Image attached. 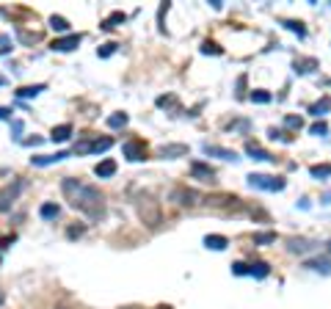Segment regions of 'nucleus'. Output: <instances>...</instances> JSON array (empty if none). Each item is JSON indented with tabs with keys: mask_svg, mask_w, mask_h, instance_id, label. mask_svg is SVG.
Wrapping results in <instances>:
<instances>
[{
	"mask_svg": "<svg viewBox=\"0 0 331 309\" xmlns=\"http://www.w3.org/2000/svg\"><path fill=\"white\" fill-rule=\"evenodd\" d=\"M61 190H63V196H66V202H69L75 210H80L83 216L94 218V221L105 216V196L99 193V188L66 177L61 183Z\"/></svg>",
	"mask_w": 331,
	"mask_h": 309,
	"instance_id": "obj_1",
	"label": "nucleus"
},
{
	"mask_svg": "<svg viewBox=\"0 0 331 309\" xmlns=\"http://www.w3.org/2000/svg\"><path fill=\"white\" fill-rule=\"evenodd\" d=\"M138 216H141V221L147 226H157L160 224V204H157L152 196H141V202H138Z\"/></svg>",
	"mask_w": 331,
	"mask_h": 309,
	"instance_id": "obj_2",
	"label": "nucleus"
},
{
	"mask_svg": "<svg viewBox=\"0 0 331 309\" xmlns=\"http://www.w3.org/2000/svg\"><path fill=\"white\" fill-rule=\"evenodd\" d=\"M248 185L251 188H262V190H284V180L279 177H268V174H248Z\"/></svg>",
	"mask_w": 331,
	"mask_h": 309,
	"instance_id": "obj_3",
	"label": "nucleus"
},
{
	"mask_svg": "<svg viewBox=\"0 0 331 309\" xmlns=\"http://www.w3.org/2000/svg\"><path fill=\"white\" fill-rule=\"evenodd\" d=\"M22 190V183H14V185H6V188H0V213H8L14 207L17 196H20Z\"/></svg>",
	"mask_w": 331,
	"mask_h": 309,
	"instance_id": "obj_4",
	"label": "nucleus"
},
{
	"mask_svg": "<svg viewBox=\"0 0 331 309\" xmlns=\"http://www.w3.org/2000/svg\"><path fill=\"white\" fill-rule=\"evenodd\" d=\"M171 202L174 204H196L199 202V193L196 190H188V188H174L171 190Z\"/></svg>",
	"mask_w": 331,
	"mask_h": 309,
	"instance_id": "obj_5",
	"label": "nucleus"
},
{
	"mask_svg": "<svg viewBox=\"0 0 331 309\" xmlns=\"http://www.w3.org/2000/svg\"><path fill=\"white\" fill-rule=\"evenodd\" d=\"M80 39H83L80 33H69V36H63V39H56V42H53V50H56V53H69V50H75L80 44Z\"/></svg>",
	"mask_w": 331,
	"mask_h": 309,
	"instance_id": "obj_6",
	"label": "nucleus"
},
{
	"mask_svg": "<svg viewBox=\"0 0 331 309\" xmlns=\"http://www.w3.org/2000/svg\"><path fill=\"white\" fill-rule=\"evenodd\" d=\"M190 174L199 177V180H205V183H210L212 177H215V171H212L210 166H205V163H190Z\"/></svg>",
	"mask_w": 331,
	"mask_h": 309,
	"instance_id": "obj_7",
	"label": "nucleus"
},
{
	"mask_svg": "<svg viewBox=\"0 0 331 309\" xmlns=\"http://www.w3.org/2000/svg\"><path fill=\"white\" fill-rule=\"evenodd\" d=\"M63 157H69L66 152H56V154H39V157H30L33 166H53V163L63 160Z\"/></svg>",
	"mask_w": 331,
	"mask_h": 309,
	"instance_id": "obj_8",
	"label": "nucleus"
},
{
	"mask_svg": "<svg viewBox=\"0 0 331 309\" xmlns=\"http://www.w3.org/2000/svg\"><path fill=\"white\" fill-rule=\"evenodd\" d=\"M205 152L207 154H215V157H224V160H238V154H235L232 149L215 147V144H205Z\"/></svg>",
	"mask_w": 331,
	"mask_h": 309,
	"instance_id": "obj_9",
	"label": "nucleus"
},
{
	"mask_svg": "<svg viewBox=\"0 0 331 309\" xmlns=\"http://www.w3.org/2000/svg\"><path fill=\"white\" fill-rule=\"evenodd\" d=\"M188 154V147L185 144H169V147H160V157H182Z\"/></svg>",
	"mask_w": 331,
	"mask_h": 309,
	"instance_id": "obj_10",
	"label": "nucleus"
},
{
	"mask_svg": "<svg viewBox=\"0 0 331 309\" xmlns=\"http://www.w3.org/2000/svg\"><path fill=\"white\" fill-rule=\"evenodd\" d=\"M124 154L130 160H144V147L138 141H130V144H124Z\"/></svg>",
	"mask_w": 331,
	"mask_h": 309,
	"instance_id": "obj_11",
	"label": "nucleus"
},
{
	"mask_svg": "<svg viewBox=\"0 0 331 309\" xmlns=\"http://www.w3.org/2000/svg\"><path fill=\"white\" fill-rule=\"evenodd\" d=\"M94 174H97V177H113V174H116V163H113V160L97 163V166H94Z\"/></svg>",
	"mask_w": 331,
	"mask_h": 309,
	"instance_id": "obj_12",
	"label": "nucleus"
},
{
	"mask_svg": "<svg viewBox=\"0 0 331 309\" xmlns=\"http://www.w3.org/2000/svg\"><path fill=\"white\" fill-rule=\"evenodd\" d=\"M69 135H72V124H58V127H53V133H50V138L61 144V141H66Z\"/></svg>",
	"mask_w": 331,
	"mask_h": 309,
	"instance_id": "obj_13",
	"label": "nucleus"
},
{
	"mask_svg": "<svg viewBox=\"0 0 331 309\" xmlns=\"http://www.w3.org/2000/svg\"><path fill=\"white\" fill-rule=\"evenodd\" d=\"M39 216H42L44 221H53V218H58V216H61V207H58V204H53V202H47V204H42V210H39Z\"/></svg>",
	"mask_w": 331,
	"mask_h": 309,
	"instance_id": "obj_14",
	"label": "nucleus"
},
{
	"mask_svg": "<svg viewBox=\"0 0 331 309\" xmlns=\"http://www.w3.org/2000/svg\"><path fill=\"white\" fill-rule=\"evenodd\" d=\"M205 246L207 248H215V251H224V248H226V238H224V235H207Z\"/></svg>",
	"mask_w": 331,
	"mask_h": 309,
	"instance_id": "obj_15",
	"label": "nucleus"
},
{
	"mask_svg": "<svg viewBox=\"0 0 331 309\" xmlns=\"http://www.w3.org/2000/svg\"><path fill=\"white\" fill-rule=\"evenodd\" d=\"M246 152L251 154L254 160H271V154L265 152V149H262V147H257L254 141H248V144H246Z\"/></svg>",
	"mask_w": 331,
	"mask_h": 309,
	"instance_id": "obj_16",
	"label": "nucleus"
},
{
	"mask_svg": "<svg viewBox=\"0 0 331 309\" xmlns=\"http://www.w3.org/2000/svg\"><path fill=\"white\" fill-rule=\"evenodd\" d=\"M42 92H44V83H39V86H22V89H17V97L28 99V97H36V94H42Z\"/></svg>",
	"mask_w": 331,
	"mask_h": 309,
	"instance_id": "obj_17",
	"label": "nucleus"
},
{
	"mask_svg": "<svg viewBox=\"0 0 331 309\" xmlns=\"http://www.w3.org/2000/svg\"><path fill=\"white\" fill-rule=\"evenodd\" d=\"M248 274L257 276V279H265L271 274V268H268V262H254V265H248Z\"/></svg>",
	"mask_w": 331,
	"mask_h": 309,
	"instance_id": "obj_18",
	"label": "nucleus"
},
{
	"mask_svg": "<svg viewBox=\"0 0 331 309\" xmlns=\"http://www.w3.org/2000/svg\"><path fill=\"white\" fill-rule=\"evenodd\" d=\"M124 20H127V17L121 14V11H113V14L108 17L105 22H102V31H113V28H116V25H119V22H124Z\"/></svg>",
	"mask_w": 331,
	"mask_h": 309,
	"instance_id": "obj_19",
	"label": "nucleus"
},
{
	"mask_svg": "<svg viewBox=\"0 0 331 309\" xmlns=\"http://www.w3.org/2000/svg\"><path fill=\"white\" fill-rule=\"evenodd\" d=\"M309 111L315 113V116H323V113H329V111H331V97H323L320 102H315Z\"/></svg>",
	"mask_w": 331,
	"mask_h": 309,
	"instance_id": "obj_20",
	"label": "nucleus"
},
{
	"mask_svg": "<svg viewBox=\"0 0 331 309\" xmlns=\"http://www.w3.org/2000/svg\"><path fill=\"white\" fill-rule=\"evenodd\" d=\"M312 246H315L312 240H290V251H296V254H303V251H309Z\"/></svg>",
	"mask_w": 331,
	"mask_h": 309,
	"instance_id": "obj_21",
	"label": "nucleus"
},
{
	"mask_svg": "<svg viewBox=\"0 0 331 309\" xmlns=\"http://www.w3.org/2000/svg\"><path fill=\"white\" fill-rule=\"evenodd\" d=\"M50 28L58 31V33H66V31H69V22L63 20V17H56V14H53V17H50Z\"/></svg>",
	"mask_w": 331,
	"mask_h": 309,
	"instance_id": "obj_22",
	"label": "nucleus"
},
{
	"mask_svg": "<svg viewBox=\"0 0 331 309\" xmlns=\"http://www.w3.org/2000/svg\"><path fill=\"white\" fill-rule=\"evenodd\" d=\"M306 268H312V271H317V274H326V276L331 274V262L329 260H315V262H309Z\"/></svg>",
	"mask_w": 331,
	"mask_h": 309,
	"instance_id": "obj_23",
	"label": "nucleus"
},
{
	"mask_svg": "<svg viewBox=\"0 0 331 309\" xmlns=\"http://www.w3.org/2000/svg\"><path fill=\"white\" fill-rule=\"evenodd\" d=\"M309 174L315 177V180H323V177H331V163H326V166H312Z\"/></svg>",
	"mask_w": 331,
	"mask_h": 309,
	"instance_id": "obj_24",
	"label": "nucleus"
},
{
	"mask_svg": "<svg viewBox=\"0 0 331 309\" xmlns=\"http://www.w3.org/2000/svg\"><path fill=\"white\" fill-rule=\"evenodd\" d=\"M108 127H127V113H113V116H108Z\"/></svg>",
	"mask_w": 331,
	"mask_h": 309,
	"instance_id": "obj_25",
	"label": "nucleus"
},
{
	"mask_svg": "<svg viewBox=\"0 0 331 309\" xmlns=\"http://www.w3.org/2000/svg\"><path fill=\"white\" fill-rule=\"evenodd\" d=\"M111 147H113L111 138H97V141H91V152H108Z\"/></svg>",
	"mask_w": 331,
	"mask_h": 309,
	"instance_id": "obj_26",
	"label": "nucleus"
},
{
	"mask_svg": "<svg viewBox=\"0 0 331 309\" xmlns=\"http://www.w3.org/2000/svg\"><path fill=\"white\" fill-rule=\"evenodd\" d=\"M284 28H290L293 33H298V36H301V39L306 36V28H303L301 22H296V20H284Z\"/></svg>",
	"mask_w": 331,
	"mask_h": 309,
	"instance_id": "obj_27",
	"label": "nucleus"
},
{
	"mask_svg": "<svg viewBox=\"0 0 331 309\" xmlns=\"http://www.w3.org/2000/svg\"><path fill=\"white\" fill-rule=\"evenodd\" d=\"M273 240H276L273 232H260V235H254V243H257V246H265V243H273Z\"/></svg>",
	"mask_w": 331,
	"mask_h": 309,
	"instance_id": "obj_28",
	"label": "nucleus"
},
{
	"mask_svg": "<svg viewBox=\"0 0 331 309\" xmlns=\"http://www.w3.org/2000/svg\"><path fill=\"white\" fill-rule=\"evenodd\" d=\"M202 53H205V56H210V53H212V56H221V47L215 42H205V44H202Z\"/></svg>",
	"mask_w": 331,
	"mask_h": 309,
	"instance_id": "obj_29",
	"label": "nucleus"
},
{
	"mask_svg": "<svg viewBox=\"0 0 331 309\" xmlns=\"http://www.w3.org/2000/svg\"><path fill=\"white\" fill-rule=\"evenodd\" d=\"M113 53H116V44H113V42L102 44V47L97 50V56H99V58H108V56H113Z\"/></svg>",
	"mask_w": 331,
	"mask_h": 309,
	"instance_id": "obj_30",
	"label": "nucleus"
},
{
	"mask_svg": "<svg viewBox=\"0 0 331 309\" xmlns=\"http://www.w3.org/2000/svg\"><path fill=\"white\" fill-rule=\"evenodd\" d=\"M251 102H260V105H265V102H271V94H268V92H251Z\"/></svg>",
	"mask_w": 331,
	"mask_h": 309,
	"instance_id": "obj_31",
	"label": "nucleus"
},
{
	"mask_svg": "<svg viewBox=\"0 0 331 309\" xmlns=\"http://www.w3.org/2000/svg\"><path fill=\"white\" fill-rule=\"evenodd\" d=\"M309 133L312 135H326V133H329V124H326V122H317V124L309 127Z\"/></svg>",
	"mask_w": 331,
	"mask_h": 309,
	"instance_id": "obj_32",
	"label": "nucleus"
},
{
	"mask_svg": "<svg viewBox=\"0 0 331 309\" xmlns=\"http://www.w3.org/2000/svg\"><path fill=\"white\" fill-rule=\"evenodd\" d=\"M284 124H287V127H293V130H301V127H303V122H301V116H284Z\"/></svg>",
	"mask_w": 331,
	"mask_h": 309,
	"instance_id": "obj_33",
	"label": "nucleus"
},
{
	"mask_svg": "<svg viewBox=\"0 0 331 309\" xmlns=\"http://www.w3.org/2000/svg\"><path fill=\"white\" fill-rule=\"evenodd\" d=\"M20 39L25 44H30V42H36V39H39V33H28V31H20Z\"/></svg>",
	"mask_w": 331,
	"mask_h": 309,
	"instance_id": "obj_34",
	"label": "nucleus"
},
{
	"mask_svg": "<svg viewBox=\"0 0 331 309\" xmlns=\"http://www.w3.org/2000/svg\"><path fill=\"white\" fill-rule=\"evenodd\" d=\"M232 271H235L238 276H243V274H248V265H243V262H235V265H232Z\"/></svg>",
	"mask_w": 331,
	"mask_h": 309,
	"instance_id": "obj_35",
	"label": "nucleus"
},
{
	"mask_svg": "<svg viewBox=\"0 0 331 309\" xmlns=\"http://www.w3.org/2000/svg\"><path fill=\"white\" fill-rule=\"evenodd\" d=\"M11 240H14V235H11V238H0V248H8V243H11Z\"/></svg>",
	"mask_w": 331,
	"mask_h": 309,
	"instance_id": "obj_36",
	"label": "nucleus"
},
{
	"mask_svg": "<svg viewBox=\"0 0 331 309\" xmlns=\"http://www.w3.org/2000/svg\"><path fill=\"white\" fill-rule=\"evenodd\" d=\"M0 119H11V111L8 108H0Z\"/></svg>",
	"mask_w": 331,
	"mask_h": 309,
	"instance_id": "obj_37",
	"label": "nucleus"
},
{
	"mask_svg": "<svg viewBox=\"0 0 331 309\" xmlns=\"http://www.w3.org/2000/svg\"><path fill=\"white\" fill-rule=\"evenodd\" d=\"M11 130H14V135H20L22 133V122H14V124H11Z\"/></svg>",
	"mask_w": 331,
	"mask_h": 309,
	"instance_id": "obj_38",
	"label": "nucleus"
},
{
	"mask_svg": "<svg viewBox=\"0 0 331 309\" xmlns=\"http://www.w3.org/2000/svg\"><path fill=\"white\" fill-rule=\"evenodd\" d=\"M3 83H6V77H3V75H0V86H3Z\"/></svg>",
	"mask_w": 331,
	"mask_h": 309,
	"instance_id": "obj_39",
	"label": "nucleus"
},
{
	"mask_svg": "<svg viewBox=\"0 0 331 309\" xmlns=\"http://www.w3.org/2000/svg\"><path fill=\"white\" fill-rule=\"evenodd\" d=\"M0 304H3V290H0Z\"/></svg>",
	"mask_w": 331,
	"mask_h": 309,
	"instance_id": "obj_40",
	"label": "nucleus"
},
{
	"mask_svg": "<svg viewBox=\"0 0 331 309\" xmlns=\"http://www.w3.org/2000/svg\"><path fill=\"white\" fill-rule=\"evenodd\" d=\"M329 251H331V243H329Z\"/></svg>",
	"mask_w": 331,
	"mask_h": 309,
	"instance_id": "obj_41",
	"label": "nucleus"
}]
</instances>
